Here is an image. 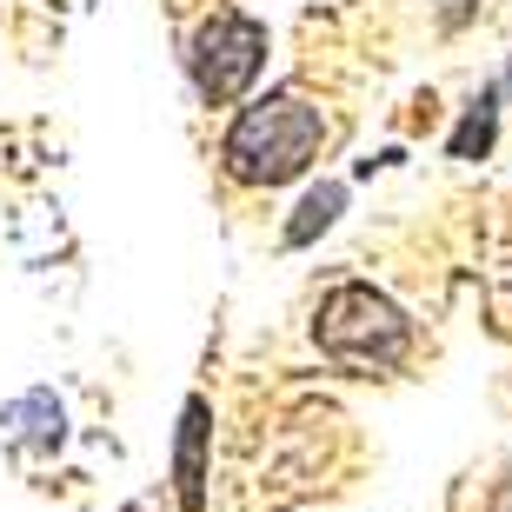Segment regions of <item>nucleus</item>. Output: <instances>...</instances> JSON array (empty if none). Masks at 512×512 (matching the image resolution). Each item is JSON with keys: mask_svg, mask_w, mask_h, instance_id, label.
Segmentation results:
<instances>
[{"mask_svg": "<svg viewBox=\"0 0 512 512\" xmlns=\"http://www.w3.org/2000/svg\"><path fill=\"white\" fill-rule=\"evenodd\" d=\"M320 140H326L320 107L306 94H293V87H280V94L253 100L247 114L227 127L220 160H227V173L240 187H286V180H300L313 167Z\"/></svg>", "mask_w": 512, "mask_h": 512, "instance_id": "1", "label": "nucleus"}, {"mask_svg": "<svg viewBox=\"0 0 512 512\" xmlns=\"http://www.w3.org/2000/svg\"><path fill=\"white\" fill-rule=\"evenodd\" d=\"M313 333H320V346L333 360L360 366V373H393L413 353V320L373 286H333Z\"/></svg>", "mask_w": 512, "mask_h": 512, "instance_id": "2", "label": "nucleus"}, {"mask_svg": "<svg viewBox=\"0 0 512 512\" xmlns=\"http://www.w3.org/2000/svg\"><path fill=\"white\" fill-rule=\"evenodd\" d=\"M260 60H266V27L253 14H240V7L207 14L187 40V74H193V87H200L207 107H227V100L247 94Z\"/></svg>", "mask_w": 512, "mask_h": 512, "instance_id": "3", "label": "nucleus"}, {"mask_svg": "<svg viewBox=\"0 0 512 512\" xmlns=\"http://www.w3.org/2000/svg\"><path fill=\"white\" fill-rule=\"evenodd\" d=\"M207 399L193 393L180 406V439H173V493H180V512H207Z\"/></svg>", "mask_w": 512, "mask_h": 512, "instance_id": "4", "label": "nucleus"}, {"mask_svg": "<svg viewBox=\"0 0 512 512\" xmlns=\"http://www.w3.org/2000/svg\"><path fill=\"white\" fill-rule=\"evenodd\" d=\"M340 207H346V187H340V180H326V187H313V193H306V207H300V220L286 227V240H293V247H306L313 233H326L333 220H340Z\"/></svg>", "mask_w": 512, "mask_h": 512, "instance_id": "5", "label": "nucleus"}, {"mask_svg": "<svg viewBox=\"0 0 512 512\" xmlns=\"http://www.w3.org/2000/svg\"><path fill=\"white\" fill-rule=\"evenodd\" d=\"M493 127H499V114H493V94H486V100H473V114L459 120V133H453V160H479V153L493 147Z\"/></svg>", "mask_w": 512, "mask_h": 512, "instance_id": "6", "label": "nucleus"}]
</instances>
